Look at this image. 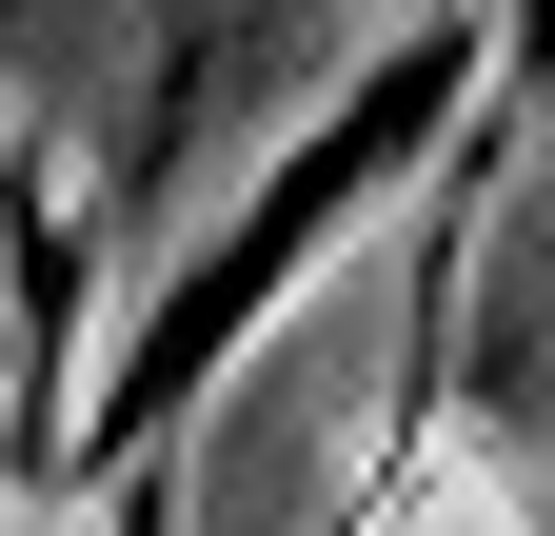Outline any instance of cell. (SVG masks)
<instances>
[{
    "mask_svg": "<svg viewBox=\"0 0 555 536\" xmlns=\"http://www.w3.org/2000/svg\"><path fill=\"white\" fill-rule=\"evenodd\" d=\"M358 536H516V477H496V437H476V418H397V457H377Z\"/></svg>",
    "mask_w": 555,
    "mask_h": 536,
    "instance_id": "3",
    "label": "cell"
},
{
    "mask_svg": "<svg viewBox=\"0 0 555 536\" xmlns=\"http://www.w3.org/2000/svg\"><path fill=\"white\" fill-rule=\"evenodd\" d=\"M496 40H516V80H555V0H496Z\"/></svg>",
    "mask_w": 555,
    "mask_h": 536,
    "instance_id": "4",
    "label": "cell"
},
{
    "mask_svg": "<svg viewBox=\"0 0 555 536\" xmlns=\"http://www.w3.org/2000/svg\"><path fill=\"white\" fill-rule=\"evenodd\" d=\"M80 159H60V140H0V378H60V339H80Z\"/></svg>",
    "mask_w": 555,
    "mask_h": 536,
    "instance_id": "2",
    "label": "cell"
},
{
    "mask_svg": "<svg viewBox=\"0 0 555 536\" xmlns=\"http://www.w3.org/2000/svg\"><path fill=\"white\" fill-rule=\"evenodd\" d=\"M456 80H476V40H397L377 80H358V100H337V119H318V140H298V159L238 199L219 239L179 258V298H159V318H139V339L100 358V418H80V457H159V437L198 418V378H219L258 318H278V298H298L318 258H337V239H358L377 199H397V159H437Z\"/></svg>",
    "mask_w": 555,
    "mask_h": 536,
    "instance_id": "1",
    "label": "cell"
}]
</instances>
